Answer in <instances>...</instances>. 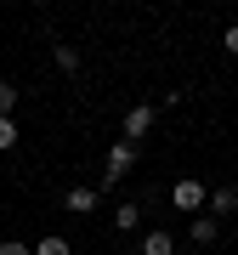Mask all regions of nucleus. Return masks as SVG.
I'll use <instances>...</instances> for the list:
<instances>
[{
    "instance_id": "f257e3e1",
    "label": "nucleus",
    "mask_w": 238,
    "mask_h": 255,
    "mask_svg": "<svg viewBox=\"0 0 238 255\" xmlns=\"http://www.w3.org/2000/svg\"><path fill=\"white\" fill-rule=\"evenodd\" d=\"M130 170H136V147H130V142H114L108 147V164H102V187H119Z\"/></svg>"
},
{
    "instance_id": "f03ea898",
    "label": "nucleus",
    "mask_w": 238,
    "mask_h": 255,
    "mask_svg": "<svg viewBox=\"0 0 238 255\" xmlns=\"http://www.w3.org/2000/svg\"><path fill=\"white\" fill-rule=\"evenodd\" d=\"M204 199H210V187H204V182H193V176H182V182L170 187V204H176V210H187V216H193Z\"/></svg>"
},
{
    "instance_id": "7ed1b4c3",
    "label": "nucleus",
    "mask_w": 238,
    "mask_h": 255,
    "mask_svg": "<svg viewBox=\"0 0 238 255\" xmlns=\"http://www.w3.org/2000/svg\"><path fill=\"white\" fill-rule=\"evenodd\" d=\"M153 119H159V108H147V102H142V108H130V114H125V142L136 147L147 130H153Z\"/></svg>"
},
{
    "instance_id": "20e7f679",
    "label": "nucleus",
    "mask_w": 238,
    "mask_h": 255,
    "mask_svg": "<svg viewBox=\"0 0 238 255\" xmlns=\"http://www.w3.org/2000/svg\"><path fill=\"white\" fill-rule=\"evenodd\" d=\"M97 199H102L97 187H68V193H63V210H68V216H91Z\"/></svg>"
},
{
    "instance_id": "39448f33",
    "label": "nucleus",
    "mask_w": 238,
    "mask_h": 255,
    "mask_svg": "<svg viewBox=\"0 0 238 255\" xmlns=\"http://www.w3.org/2000/svg\"><path fill=\"white\" fill-rule=\"evenodd\" d=\"M187 238H193V244H216V238H221V221L216 216H193L187 221Z\"/></svg>"
},
{
    "instance_id": "423d86ee",
    "label": "nucleus",
    "mask_w": 238,
    "mask_h": 255,
    "mask_svg": "<svg viewBox=\"0 0 238 255\" xmlns=\"http://www.w3.org/2000/svg\"><path fill=\"white\" fill-rule=\"evenodd\" d=\"M142 255H176V238H170L165 227H159V233H147V238H142Z\"/></svg>"
},
{
    "instance_id": "0eeeda50",
    "label": "nucleus",
    "mask_w": 238,
    "mask_h": 255,
    "mask_svg": "<svg viewBox=\"0 0 238 255\" xmlns=\"http://www.w3.org/2000/svg\"><path fill=\"white\" fill-rule=\"evenodd\" d=\"M210 210H216V221L233 216V210H238V187H216V193H210Z\"/></svg>"
},
{
    "instance_id": "6e6552de",
    "label": "nucleus",
    "mask_w": 238,
    "mask_h": 255,
    "mask_svg": "<svg viewBox=\"0 0 238 255\" xmlns=\"http://www.w3.org/2000/svg\"><path fill=\"white\" fill-rule=\"evenodd\" d=\"M136 221H142V204H119V216H114V227H119V233H130Z\"/></svg>"
},
{
    "instance_id": "1a4fd4ad",
    "label": "nucleus",
    "mask_w": 238,
    "mask_h": 255,
    "mask_svg": "<svg viewBox=\"0 0 238 255\" xmlns=\"http://www.w3.org/2000/svg\"><path fill=\"white\" fill-rule=\"evenodd\" d=\"M34 255H74V250H68V238L51 233V238H40V244H34Z\"/></svg>"
},
{
    "instance_id": "9d476101",
    "label": "nucleus",
    "mask_w": 238,
    "mask_h": 255,
    "mask_svg": "<svg viewBox=\"0 0 238 255\" xmlns=\"http://www.w3.org/2000/svg\"><path fill=\"white\" fill-rule=\"evenodd\" d=\"M51 57H57V68H63V74H74V68H80V51H74V46H57Z\"/></svg>"
},
{
    "instance_id": "9b49d317",
    "label": "nucleus",
    "mask_w": 238,
    "mask_h": 255,
    "mask_svg": "<svg viewBox=\"0 0 238 255\" xmlns=\"http://www.w3.org/2000/svg\"><path fill=\"white\" fill-rule=\"evenodd\" d=\"M11 108H17V85L0 80V119H11Z\"/></svg>"
},
{
    "instance_id": "f8f14e48",
    "label": "nucleus",
    "mask_w": 238,
    "mask_h": 255,
    "mask_svg": "<svg viewBox=\"0 0 238 255\" xmlns=\"http://www.w3.org/2000/svg\"><path fill=\"white\" fill-rule=\"evenodd\" d=\"M6 147H17V119H0V153Z\"/></svg>"
},
{
    "instance_id": "ddd939ff",
    "label": "nucleus",
    "mask_w": 238,
    "mask_h": 255,
    "mask_svg": "<svg viewBox=\"0 0 238 255\" xmlns=\"http://www.w3.org/2000/svg\"><path fill=\"white\" fill-rule=\"evenodd\" d=\"M0 255H28V244H23V238H6V244H0Z\"/></svg>"
},
{
    "instance_id": "4468645a",
    "label": "nucleus",
    "mask_w": 238,
    "mask_h": 255,
    "mask_svg": "<svg viewBox=\"0 0 238 255\" xmlns=\"http://www.w3.org/2000/svg\"><path fill=\"white\" fill-rule=\"evenodd\" d=\"M221 46H227V51H233V57H238V23H233V28H227V34H221Z\"/></svg>"
}]
</instances>
